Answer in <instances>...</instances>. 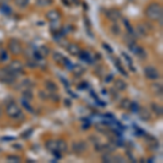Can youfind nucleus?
<instances>
[{
    "instance_id": "f3484780",
    "label": "nucleus",
    "mask_w": 163,
    "mask_h": 163,
    "mask_svg": "<svg viewBox=\"0 0 163 163\" xmlns=\"http://www.w3.org/2000/svg\"><path fill=\"white\" fill-rule=\"evenodd\" d=\"M151 110H152L158 117H162L163 109H162L161 106H159L158 103H151Z\"/></svg>"
},
{
    "instance_id": "7ed1b4c3",
    "label": "nucleus",
    "mask_w": 163,
    "mask_h": 163,
    "mask_svg": "<svg viewBox=\"0 0 163 163\" xmlns=\"http://www.w3.org/2000/svg\"><path fill=\"white\" fill-rule=\"evenodd\" d=\"M6 112H7V114H8L9 117H13L14 119V117H18L19 115L21 114V109L15 102H11V103H9V105L7 106Z\"/></svg>"
},
{
    "instance_id": "f03ea898",
    "label": "nucleus",
    "mask_w": 163,
    "mask_h": 163,
    "mask_svg": "<svg viewBox=\"0 0 163 163\" xmlns=\"http://www.w3.org/2000/svg\"><path fill=\"white\" fill-rule=\"evenodd\" d=\"M16 79V74L11 72L8 68L2 70V74L0 75V82L4 83V84H13Z\"/></svg>"
},
{
    "instance_id": "473e14b6",
    "label": "nucleus",
    "mask_w": 163,
    "mask_h": 163,
    "mask_svg": "<svg viewBox=\"0 0 163 163\" xmlns=\"http://www.w3.org/2000/svg\"><path fill=\"white\" fill-rule=\"evenodd\" d=\"M96 128H97V131L100 132V133L107 134V131H108V127H107V126H102V125H100V124H99V125L97 124Z\"/></svg>"
},
{
    "instance_id": "1a4fd4ad",
    "label": "nucleus",
    "mask_w": 163,
    "mask_h": 163,
    "mask_svg": "<svg viewBox=\"0 0 163 163\" xmlns=\"http://www.w3.org/2000/svg\"><path fill=\"white\" fill-rule=\"evenodd\" d=\"M61 14H60V11L57 10V9H53V10H50L46 13V19L50 22H56L60 19Z\"/></svg>"
},
{
    "instance_id": "6ab92c4d",
    "label": "nucleus",
    "mask_w": 163,
    "mask_h": 163,
    "mask_svg": "<svg viewBox=\"0 0 163 163\" xmlns=\"http://www.w3.org/2000/svg\"><path fill=\"white\" fill-rule=\"evenodd\" d=\"M46 88L48 91H50V93H57L58 91V86H57L56 84H54L53 82L51 81H47L46 82Z\"/></svg>"
},
{
    "instance_id": "9b49d317",
    "label": "nucleus",
    "mask_w": 163,
    "mask_h": 163,
    "mask_svg": "<svg viewBox=\"0 0 163 163\" xmlns=\"http://www.w3.org/2000/svg\"><path fill=\"white\" fill-rule=\"evenodd\" d=\"M67 49L68 52H70V54H72V56H79V52H81V48L76 44H68L67 46Z\"/></svg>"
},
{
    "instance_id": "a19ab883",
    "label": "nucleus",
    "mask_w": 163,
    "mask_h": 163,
    "mask_svg": "<svg viewBox=\"0 0 163 163\" xmlns=\"http://www.w3.org/2000/svg\"><path fill=\"white\" fill-rule=\"evenodd\" d=\"M113 162H124V159L121 155H115V157H113Z\"/></svg>"
},
{
    "instance_id": "79ce46f5",
    "label": "nucleus",
    "mask_w": 163,
    "mask_h": 163,
    "mask_svg": "<svg viewBox=\"0 0 163 163\" xmlns=\"http://www.w3.org/2000/svg\"><path fill=\"white\" fill-rule=\"evenodd\" d=\"M102 47H103V48H105V49H106V50H107V51H108V52H109V53H112V52H113L112 48H111V47H110V46H109V45H107V44H105V42H103V44H102Z\"/></svg>"
},
{
    "instance_id": "c85d7f7f",
    "label": "nucleus",
    "mask_w": 163,
    "mask_h": 163,
    "mask_svg": "<svg viewBox=\"0 0 163 163\" xmlns=\"http://www.w3.org/2000/svg\"><path fill=\"white\" fill-rule=\"evenodd\" d=\"M7 161L18 163V162L21 161V158L18 157V155H8V157H7Z\"/></svg>"
},
{
    "instance_id": "aec40b11",
    "label": "nucleus",
    "mask_w": 163,
    "mask_h": 163,
    "mask_svg": "<svg viewBox=\"0 0 163 163\" xmlns=\"http://www.w3.org/2000/svg\"><path fill=\"white\" fill-rule=\"evenodd\" d=\"M53 0H36V4L41 8H45V7L52 6Z\"/></svg>"
},
{
    "instance_id": "f257e3e1",
    "label": "nucleus",
    "mask_w": 163,
    "mask_h": 163,
    "mask_svg": "<svg viewBox=\"0 0 163 163\" xmlns=\"http://www.w3.org/2000/svg\"><path fill=\"white\" fill-rule=\"evenodd\" d=\"M145 14L151 21H158L160 25H162V18H163V9L161 3L159 2H152L146 8Z\"/></svg>"
},
{
    "instance_id": "a18cd8bd",
    "label": "nucleus",
    "mask_w": 163,
    "mask_h": 163,
    "mask_svg": "<svg viewBox=\"0 0 163 163\" xmlns=\"http://www.w3.org/2000/svg\"><path fill=\"white\" fill-rule=\"evenodd\" d=\"M111 79H112V75H109V77H108V79H106V82H110L111 81Z\"/></svg>"
},
{
    "instance_id": "20e7f679",
    "label": "nucleus",
    "mask_w": 163,
    "mask_h": 163,
    "mask_svg": "<svg viewBox=\"0 0 163 163\" xmlns=\"http://www.w3.org/2000/svg\"><path fill=\"white\" fill-rule=\"evenodd\" d=\"M144 73H145V75H146V77L147 79H160V73H159V71L157 70L155 68H153V67H146L145 68V70H144Z\"/></svg>"
},
{
    "instance_id": "2f4dec72",
    "label": "nucleus",
    "mask_w": 163,
    "mask_h": 163,
    "mask_svg": "<svg viewBox=\"0 0 163 163\" xmlns=\"http://www.w3.org/2000/svg\"><path fill=\"white\" fill-rule=\"evenodd\" d=\"M122 54H123V57H124V59H125V60H126V61H127V63H128V65H129V68H131V70L135 71V68H133V62H132L131 58H129V57H128V56H127V54H126V53H125V52H123Z\"/></svg>"
},
{
    "instance_id": "e433bc0d",
    "label": "nucleus",
    "mask_w": 163,
    "mask_h": 163,
    "mask_svg": "<svg viewBox=\"0 0 163 163\" xmlns=\"http://www.w3.org/2000/svg\"><path fill=\"white\" fill-rule=\"evenodd\" d=\"M131 102H132V101H129L128 99H124V100H122L121 106L123 108H125V109H128L129 106H131Z\"/></svg>"
},
{
    "instance_id": "ea45409f",
    "label": "nucleus",
    "mask_w": 163,
    "mask_h": 163,
    "mask_svg": "<svg viewBox=\"0 0 163 163\" xmlns=\"http://www.w3.org/2000/svg\"><path fill=\"white\" fill-rule=\"evenodd\" d=\"M27 67H30V68H35L36 67H38V63L34 62V61H28V62H27Z\"/></svg>"
},
{
    "instance_id": "5701e85b",
    "label": "nucleus",
    "mask_w": 163,
    "mask_h": 163,
    "mask_svg": "<svg viewBox=\"0 0 163 163\" xmlns=\"http://www.w3.org/2000/svg\"><path fill=\"white\" fill-rule=\"evenodd\" d=\"M79 58H81L82 60L86 61V62H89V63L93 62L90 59V54L87 52V51H81V52H79Z\"/></svg>"
},
{
    "instance_id": "dca6fc26",
    "label": "nucleus",
    "mask_w": 163,
    "mask_h": 163,
    "mask_svg": "<svg viewBox=\"0 0 163 163\" xmlns=\"http://www.w3.org/2000/svg\"><path fill=\"white\" fill-rule=\"evenodd\" d=\"M146 141H147L148 145H149L150 147H152V148H157L158 146H159V143H158V140L155 138V137L151 136V135L150 136L149 135L146 136Z\"/></svg>"
},
{
    "instance_id": "8fccbe9b",
    "label": "nucleus",
    "mask_w": 163,
    "mask_h": 163,
    "mask_svg": "<svg viewBox=\"0 0 163 163\" xmlns=\"http://www.w3.org/2000/svg\"><path fill=\"white\" fill-rule=\"evenodd\" d=\"M1 1H2V0H0V3H1Z\"/></svg>"
},
{
    "instance_id": "f8f14e48",
    "label": "nucleus",
    "mask_w": 163,
    "mask_h": 163,
    "mask_svg": "<svg viewBox=\"0 0 163 163\" xmlns=\"http://www.w3.org/2000/svg\"><path fill=\"white\" fill-rule=\"evenodd\" d=\"M151 90L157 96H162V93H163L162 85L160 84V83H153V84L151 85Z\"/></svg>"
},
{
    "instance_id": "ddd939ff",
    "label": "nucleus",
    "mask_w": 163,
    "mask_h": 163,
    "mask_svg": "<svg viewBox=\"0 0 163 163\" xmlns=\"http://www.w3.org/2000/svg\"><path fill=\"white\" fill-rule=\"evenodd\" d=\"M57 150L60 151V152H65L68 150V145L64 140L62 139H59L57 140Z\"/></svg>"
},
{
    "instance_id": "7c9ffc66",
    "label": "nucleus",
    "mask_w": 163,
    "mask_h": 163,
    "mask_svg": "<svg viewBox=\"0 0 163 163\" xmlns=\"http://www.w3.org/2000/svg\"><path fill=\"white\" fill-rule=\"evenodd\" d=\"M128 109L132 111V112L137 113V111H138V109H139V106H138V103H137V102H134V101H132L131 106H129Z\"/></svg>"
},
{
    "instance_id": "a211bd4d",
    "label": "nucleus",
    "mask_w": 163,
    "mask_h": 163,
    "mask_svg": "<svg viewBox=\"0 0 163 163\" xmlns=\"http://www.w3.org/2000/svg\"><path fill=\"white\" fill-rule=\"evenodd\" d=\"M114 87L117 90H125L126 89V83L122 79H115L114 81Z\"/></svg>"
},
{
    "instance_id": "412c9836",
    "label": "nucleus",
    "mask_w": 163,
    "mask_h": 163,
    "mask_svg": "<svg viewBox=\"0 0 163 163\" xmlns=\"http://www.w3.org/2000/svg\"><path fill=\"white\" fill-rule=\"evenodd\" d=\"M46 148H47V150L51 151V152L54 150H57V141L52 140V139L47 140L46 141Z\"/></svg>"
},
{
    "instance_id": "b1692460",
    "label": "nucleus",
    "mask_w": 163,
    "mask_h": 163,
    "mask_svg": "<svg viewBox=\"0 0 163 163\" xmlns=\"http://www.w3.org/2000/svg\"><path fill=\"white\" fill-rule=\"evenodd\" d=\"M72 71L76 76H81L83 73L85 72V68L83 67H79V65H75V67L72 68Z\"/></svg>"
},
{
    "instance_id": "423d86ee",
    "label": "nucleus",
    "mask_w": 163,
    "mask_h": 163,
    "mask_svg": "<svg viewBox=\"0 0 163 163\" xmlns=\"http://www.w3.org/2000/svg\"><path fill=\"white\" fill-rule=\"evenodd\" d=\"M106 16L113 23H117L119 19L121 18V11L117 9H109L106 11Z\"/></svg>"
},
{
    "instance_id": "0eeeda50",
    "label": "nucleus",
    "mask_w": 163,
    "mask_h": 163,
    "mask_svg": "<svg viewBox=\"0 0 163 163\" xmlns=\"http://www.w3.org/2000/svg\"><path fill=\"white\" fill-rule=\"evenodd\" d=\"M7 68H8L9 70L11 71V72L15 73V74H18V73H20V72H23V64H22V62H20V61H18V60L12 61V62H11Z\"/></svg>"
},
{
    "instance_id": "9d476101",
    "label": "nucleus",
    "mask_w": 163,
    "mask_h": 163,
    "mask_svg": "<svg viewBox=\"0 0 163 163\" xmlns=\"http://www.w3.org/2000/svg\"><path fill=\"white\" fill-rule=\"evenodd\" d=\"M137 113H138L140 120H143V121H149V120L151 119V114H150L149 110H147L146 108H140V107H139L138 111H137Z\"/></svg>"
},
{
    "instance_id": "c9c22d12",
    "label": "nucleus",
    "mask_w": 163,
    "mask_h": 163,
    "mask_svg": "<svg viewBox=\"0 0 163 163\" xmlns=\"http://www.w3.org/2000/svg\"><path fill=\"white\" fill-rule=\"evenodd\" d=\"M39 53L41 54L42 57H45V56H47V54L49 53V50H48V48H47V47H45V46H42L41 49H39Z\"/></svg>"
},
{
    "instance_id": "4c0bfd02",
    "label": "nucleus",
    "mask_w": 163,
    "mask_h": 163,
    "mask_svg": "<svg viewBox=\"0 0 163 163\" xmlns=\"http://www.w3.org/2000/svg\"><path fill=\"white\" fill-rule=\"evenodd\" d=\"M33 134V128H30V129H27V131H25L24 133L22 134V137L23 138H28V137H30V135Z\"/></svg>"
},
{
    "instance_id": "6e6552de",
    "label": "nucleus",
    "mask_w": 163,
    "mask_h": 163,
    "mask_svg": "<svg viewBox=\"0 0 163 163\" xmlns=\"http://www.w3.org/2000/svg\"><path fill=\"white\" fill-rule=\"evenodd\" d=\"M87 149V145L85 141H76L72 145V150L74 151L76 155H79V153H83L84 151H86Z\"/></svg>"
},
{
    "instance_id": "4be33fe9",
    "label": "nucleus",
    "mask_w": 163,
    "mask_h": 163,
    "mask_svg": "<svg viewBox=\"0 0 163 163\" xmlns=\"http://www.w3.org/2000/svg\"><path fill=\"white\" fill-rule=\"evenodd\" d=\"M63 60L64 57L62 56L60 52H53V61L58 64H63Z\"/></svg>"
},
{
    "instance_id": "49530a36",
    "label": "nucleus",
    "mask_w": 163,
    "mask_h": 163,
    "mask_svg": "<svg viewBox=\"0 0 163 163\" xmlns=\"http://www.w3.org/2000/svg\"><path fill=\"white\" fill-rule=\"evenodd\" d=\"M62 2H64V3H65V6L70 7V2H68V0H62Z\"/></svg>"
},
{
    "instance_id": "c756f323",
    "label": "nucleus",
    "mask_w": 163,
    "mask_h": 163,
    "mask_svg": "<svg viewBox=\"0 0 163 163\" xmlns=\"http://www.w3.org/2000/svg\"><path fill=\"white\" fill-rule=\"evenodd\" d=\"M102 161L103 162H113V155H111L110 153H103L102 155Z\"/></svg>"
},
{
    "instance_id": "a878e982",
    "label": "nucleus",
    "mask_w": 163,
    "mask_h": 163,
    "mask_svg": "<svg viewBox=\"0 0 163 163\" xmlns=\"http://www.w3.org/2000/svg\"><path fill=\"white\" fill-rule=\"evenodd\" d=\"M30 0H14V4L19 8H26Z\"/></svg>"
},
{
    "instance_id": "f704fd0d",
    "label": "nucleus",
    "mask_w": 163,
    "mask_h": 163,
    "mask_svg": "<svg viewBox=\"0 0 163 163\" xmlns=\"http://www.w3.org/2000/svg\"><path fill=\"white\" fill-rule=\"evenodd\" d=\"M22 105L24 106V107L27 109V111H30V113H34V109H33L32 107H30V105H28V103H27V100H25V99H23V101H22Z\"/></svg>"
},
{
    "instance_id": "4468645a",
    "label": "nucleus",
    "mask_w": 163,
    "mask_h": 163,
    "mask_svg": "<svg viewBox=\"0 0 163 163\" xmlns=\"http://www.w3.org/2000/svg\"><path fill=\"white\" fill-rule=\"evenodd\" d=\"M123 24H124L125 28H126L127 34L132 35V36H134V35H135V30H134L133 26L131 25V23H129V21L127 20V19H123Z\"/></svg>"
},
{
    "instance_id": "cd10ccee",
    "label": "nucleus",
    "mask_w": 163,
    "mask_h": 163,
    "mask_svg": "<svg viewBox=\"0 0 163 163\" xmlns=\"http://www.w3.org/2000/svg\"><path fill=\"white\" fill-rule=\"evenodd\" d=\"M0 11H1L3 14H6V15H9V14H11V12H12L11 8L9 6H7V4H1V7H0Z\"/></svg>"
},
{
    "instance_id": "37998d69",
    "label": "nucleus",
    "mask_w": 163,
    "mask_h": 163,
    "mask_svg": "<svg viewBox=\"0 0 163 163\" xmlns=\"http://www.w3.org/2000/svg\"><path fill=\"white\" fill-rule=\"evenodd\" d=\"M64 103H65V106H68V107H70V106H71L70 100H68V99H65V100H64Z\"/></svg>"
},
{
    "instance_id": "39448f33",
    "label": "nucleus",
    "mask_w": 163,
    "mask_h": 163,
    "mask_svg": "<svg viewBox=\"0 0 163 163\" xmlns=\"http://www.w3.org/2000/svg\"><path fill=\"white\" fill-rule=\"evenodd\" d=\"M9 50L11 51V53L18 56V54H20L23 50L22 45L20 44L19 41H16V39H12V41H10V42H9Z\"/></svg>"
},
{
    "instance_id": "09e8293b",
    "label": "nucleus",
    "mask_w": 163,
    "mask_h": 163,
    "mask_svg": "<svg viewBox=\"0 0 163 163\" xmlns=\"http://www.w3.org/2000/svg\"><path fill=\"white\" fill-rule=\"evenodd\" d=\"M0 115H1V108H0Z\"/></svg>"
},
{
    "instance_id": "bb28decb",
    "label": "nucleus",
    "mask_w": 163,
    "mask_h": 163,
    "mask_svg": "<svg viewBox=\"0 0 163 163\" xmlns=\"http://www.w3.org/2000/svg\"><path fill=\"white\" fill-rule=\"evenodd\" d=\"M22 96H23V98H24L25 100H27V101L32 100V99L34 98V95H33V93L30 91V89H26V90L23 91Z\"/></svg>"
},
{
    "instance_id": "c03bdc74",
    "label": "nucleus",
    "mask_w": 163,
    "mask_h": 163,
    "mask_svg": "<svg viewBox=\"0 0 163 163\" xmlns=\"http://www.w3.org/2000/svg\"><path fill=\"white\" fill-rule=\"evenodd\" d=\"M61 81H62L63 83H64V85H65V86L68 87V82L67 81V79H61Z\"/></svg>"
},
{
    "instance_id": "72a5a7b5",
    "label": "nucleus",
    "mask_w": 163,
    "mask_h": 163,
    "mask_svg": "<svg viewBox=\"0 0 163 163\" xmlns=\"http://www.w3.org/2000/svg\"><path fill=\"white\" fill-rule=\"evenodd\" d=\"M9 58L8 53H7L6 50H1L0 51V61H7Z\"/></svg>"
},
{
    "instance_id": "de8ad7c7",
    "label": "nucleus",
    "mask_w": 163,
    "mask_h": 163,
    "mask_svg": "<svg viewBox=\"0 0 163 163\" xmlns=\"http://www.w3.org/2000/svg\"><path fill=\"white\" fill-rule=\"evenodd\" d=\"M13 147H14V148H16V149H21V148H22V147H21V146H16V144L13 146Z\"/></svg>"
},
{
    "instance_id": "58836bf2",
    "label": "nucleus",
    "mask_w": 163,
    "mask_h": 163,
    "mask_svg": "<svg viewBox=\"0 0 163 163\" xmlns=\"http://www.w3.org/2000/svg\"><path fill=\"white\" fill-rule=\"evenodd\" d=\"M39 96H41L42 99H45V100L50 98V94H46L45 91H39Z\"/></svg>"
},
{
    "instance_id": "2eb2a0df",
    "label": "nucleus",
    "mask_w": 163,
    "mask_h": 163,
    "mask_svg": "<svg viewBox=\"0 0 163 163\" xmlns=\"http://www.w3.org/2000/svg\"><path fill=\"white\" fill-rule=\"evenodd\" d=\"M136 28H137V32H138V34L140 35V36H147V35L149 34V30L146 27L145 24H138Z\"/></svg>"
},
{
    "instance_id": "393cba45",
    "label": "nucleus",
    "mask_w": 163,
    "mask_h": 163,
    "mask_svg": "<svg viewBox=\"0 0 163 163\" xmlns=\"http://www.w3.org/2000/svg\"><path fill=\"white\" fill-rule=\"evenodd\" d=\"M110 30H111V33H112L113 35H115V36H117V35L121 34V28H120V26L117 24V23H114L113 25H111Z\"/></svg>"
}]
</instances>
